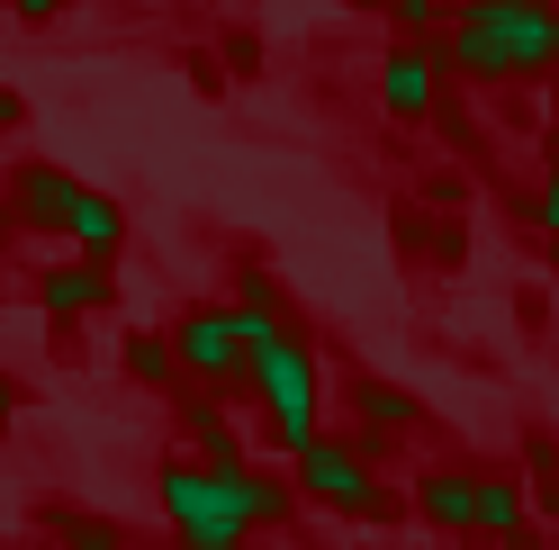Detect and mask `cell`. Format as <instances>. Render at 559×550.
<instances>
[{"label":"cell","instance_id":"1","mask_svg":"<svg viewBox=\"0 0 559 550\" xmlns=\"http://www.w3.org/2000/svg\"><path fill=\"white\" fill-rule=\"evenodd\" d=\"M243 380L262 388V416H271V442H280V452H298V442L317 433V352H307L298 325H280L271 343H253Z\"/></svg>","mask_w":559,"mask_h":550},{"label":"cell","instance_id":"2","mask_svg":"<svg viewBox=\"0 0 559 550\" xmlns=\"http://www.w3.org/2000/svg\"><path fill=\"white\" fill-rule=\"evenodd\" d=\"M163 514H171V533H181V550H243L253 541V524L235 514V497L217 488V469H199V461H163Z\"/></svg>","mask_w":559,"mask_h":550},{"label":"cell","instance_id":"3","mask_svg":"<svg viewBox=\"0 0 559 550\" xmlns=\"http://www.w3.org/2000/svg\"><path fill=\"white\" fill-rule=\"evenodd\" d=\"M433 63L461 73V82H514V0H469V10L442 27Z\"/></svg>","mask_w":559,"mask_h":550},{"label":"cell","instance_id":"4","mask_svg":"<svg viewBox=\"0 0 559 550\" xmlns=\"http://www.w3.org/2000/svg\"><path fill=\"white\" fill-rule=\"evenodd\" d=\"M289 461H298V488L317 497V505H334V514H361V505H379V478H370V452H361V442L307 433Z\"/></svg>","mask_w":559,"mask_h":550},{"label":"cell","instance_id":"5","mask_svg":"<svg viewBox=\"0 0 559 550\" xmlns=\"http://www.w3.org/2000/svg\"><path fill=\"white\" fill-rule=\"evenodd\" d=\"M171 352H181L190 380H243L253 343H243V316H235L226 298H207V307H190V316L171 325Z\"/></svg>","mask_w":559,"mask_h":550},{"label":"cell","instance_id":"6","mask_svg":"<svg viewBox=\"0 0 559 550\" xmlns=\"http://www.w3.org/2000/svg\"><path fill=\"white\" fill-rule=\"evenodd\" d=\"M109 298H118V271H109V262H91V253L55 262L46 280H37V307H46V325H82V316H99Z\"/></svg>","mask_w":559,"mask_h":550},{"label":"cell","instance_id":"7","mask_svg":"<svg viewBox=\"0 0 559 550\" xmlns=\"http://www.w3.org/2000/svg\"><path fill=\"white\" fill-rule=\"evenodd\" d=\"M379 109H389V118H433L442 109L433 46H389V63H379Z\"/></svg>","mask_w":559,"mask_h":550},{"label":"cell","instance_id":"8","mask_svg":"<svg viewBox=\"0 0 559 550\" xmlns=\"http://www.w3.org/2000/svg\"><path fill=\"white\" fill-rule=\"evenodd\" d=\"M73 190H82V181H73L63 163H19V171H10V217L63 235V208H73Z\"/></svg>","mask_w":559,"mask_h":550},{"label":"cell","instance_id":"9","mask_svg":"<svg viewBox=\"0 0 559 550\" xmlns=\"http://www.w3.org/2000/svg\"><path fill=\"white\" fill-rule=\"evenodd\" d=\"M63 235H73V253H91V262H118L127 253V208L109 190H73V208H63Z\"/></svg>","mask_w":559,"mask_h":550},{"label":"cell","instance_id":"10","mask_svg":"<svg viewBox=\"0 0 559 550\" xmlns=\"http://www.w3.org/2000/svg\"><path fill=\"white\" fill-rule=\"evenodd\" d=\"M415 505L442 533H478V469H425L415 478Z\"/></svg>","mask_w":559,"mask_h":550},{"label":"cell","instance_id":"11","mask_svg":"<svg viewBox=\"0 0 559 550\" xmlns=\"http://www.w3.org/2000/svg\"><path fill=\"white\" fill-rule=\"evenodd\" d=\"M514 73H559V0H514Z\"/></svg>","mask_w":559,"mask_h":550},{"label":"cell","instance_id":"12","mask_svg":"<svg viewBox=\"0 0 559 550\" xmlns=\"http://www.w3.org/2000/svg\"><path fill=\"white\" fill-rule=\"evenodd\" d=\"M217 488L235 497V514H243V524H280V514H289V488H280V478L271 469H217Z\"/></svg>","mask_w":559,"mask_h":550},{"label":"cell","instance_id":"13","mask_svg":"<svg viewBox=\"0 0 559 550\" xmlns=\"http://www.w3.org/2000/svg\"><path fill=\"white\" fill-rule=\"evenodd\" d=\"M353 406H361V425H370L361 452H379L389 433H406V425H415V397H406V388H389V380H361V388H353Z\"/></svg>","mask_w":559,"mask_h":550},{"label":"cell","instance_id":"14","mask_svg":"<svg viewBox=\"0 0 559 550\" xmlns=\"http://www.w3.org/2000/svg\"><path fill=\"white\" fill-rule=\"evenodd\" d=\"M478 533H497V541L533 533V524H523V488H514V478H478Z\"/></svg>","mask_w":559,"mask_h":550},{"label":"cell","instance_id":"15","mask_svg":"<svg viewBox=\"0 0 559 550\" xmlns=\"http://www.w3.org/2000/svg\"><path fill=\"white\" fill-rule=\"evenodd\" d=\"M127 380H135V388H171V380H181L171 334H127Z\"/></svg>","mask_w":559,"mask_h":550},{"label":"cell","instance_id":"16","mask_svg":"<svg viewBox=\"0 0 559 550\" xmlns=\"http://www.w3.org/2000/svg\"><path fill=\"white\" fill-rule=\"evenodd\" d=\"M55 541H63V550H127L118 524H99V514H73V505L55 514Z\"/></svg>","mask_w":559,"mask_h":550},{"label":"cell","instance_id":"17","mask_svg":"<svg viewBox=\"0 0 559 550\" xmlns=\"http://www.w3.org/2000/svg\"><path fill=\"white\" fill-rule=\"evenodd\" d=\"M389 19H397V46H433L442 37V0H389Z\"/></svg>","mask_w":559,"mask_h":550},{"label":"cell","instance_id":"18","mask_svg":"<svg viewBox=\"0 0 559 550\" xmlns=\"http://www.w3.org/2000/svg\"><path fill=\"white\" fill-rule=\"evenodd\" d=\"M533 217H542V235H550V244H559V171H550V181H542V199H533Z\"/></svg>","mask_w":559,"mask_h":550},{"label":"cell","instance_id":"19","mask_svg":"<svg viewBox=\"0 0 559 550\" xmlns=\"http://www.w3.org/2000/svg\"><path fill=\"white\" fill-rule=\"evenodd\" d=\"M55 10H73V0H10V19H27V27H46Z\"/></svg>","mask_w":559,"mask_h":550},{"label":"cell","instance_id":"20","mask_svg":"<svg viewBox=\"0 0 559 550\" xmlns=\"http://www.w3.org/2000/svg\"><path fill=\"white\" fill-rule=\"evenodd\" d=\"M19 406H27V388H19V380H0V433H10V416H19Z\"/></svg>","mask_w":559,"mask_h":550},{"label":"cell","instance_id":"21","mask_svg":"<svg viewBox=\"0 0 559 550\" xmlns=\"http://www.w3.org/2000/svg\"><path fill=\"white\" fill-rule=\"evenodd\" d=\"M550 171H559V127H550Z\"/></svg>","mask_w":559,"mask_h":550}]
</instances>
